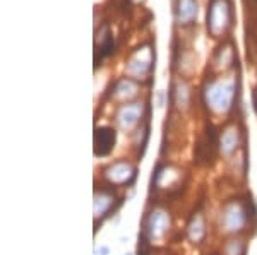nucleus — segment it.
Wrapping results in <instances>:
<instances>
[{
  "label": "nucleus",
  "mask_w": 257,
  "mask_h": 255,
  "mask_svg": "<svg viewBox=\"0 0 257 255\" xmlns=\"http://www.w3.org/2000/svg\"><path fill=\"white\" fill-rule=\"evenodd\" d=\"M248 224V211L247 205L240 199L228 200L219 211L218 226L219 231L225 235H238Z\"/></svg>",
  "instance_id": "obj_1"
},
{
  "label": "nucleus",
  "mask_w": 257,
  "mask_h": 255,
  "mask_svg": "<svg viewBox=\"0 0 257 255\" xmlns=\"http://www.w3.org/2000/svg\"><path fill=\"white\" fill-rule=\"evenodd\" d=\"M172 228V217L170 212L161 207L153 209L144 221V235L149 241H160L167 236Z\"/></svg>",
  "instance_id": "obj_2"
},
{
  "label": "nucleus",
  "mask_w": 257,
  "mask_h": 255,
  "mask_svg": "<svg viewBox=\"0 0 257 255\" xmlns=\"http://www.w3.org/2000/svg\"><path fill=\"white\" fill-rule=\"evenodd\" d=\"M206 100L211 110L218 113H225L231 108L233 103V86L231 82H214L206 91Z\"/></svg>",
  "instance_id": "obj_3"
},
{
  "label": "nucleus",
  "mask_w": 257,
  "mask_h": 255,
  "mask_svg": "<svg viewBox=\"0 0 257 255\" xmlns=\"http://www.w3.org/2000/svg\"><path fill=\"white\" fill-rule=\"evenodd\" d=\"M136 175H138L136 166L131 161H125V159L111 163L103 170V178L110 185H115V187H122V185L132 183Z\"/></svg>",
  "instance_id": "obj_4"
},
{
  "label": "nucleus",
  "mask_w": 257,
  "mask_h": 255,
  "mask_svg": "<svg viewBox=\"0 0 257 255\" xmlns=\"http://www.w3.org/2000/svg\"><path fill=\"white\" fill-rule=\"evenodd\" d=\"M141 117H143V105H141V103H132V105H125L118 110L117 123L122 130L131 132V130L139 123Z\"/></svg>",
  "instance_id": "obj_5"
},
{
  "label": "nucleus",
  "mask_w": 257,
  "mask_h": 255,
  "mask_svg": "<svg viewBox=\"0 0 257 255\" xmlns=\"http://www.w3.org/2000/svg\"><path fill=\"white\" fill-rule=\"evenodd\" d=\"M115 204H117V197L106 190H96L94 192V202H93V212H94V221L98 223V219H105L106 216L113 211Z\"/></svg>",
  "instance_id": "obj_6"
},
{
  "label": "nucleus",
  "mask_w": 257,
  "mask_h": 255,
  "mask_svg": "<svg viewBox=\"0 0 257 255\" xmlns=\"http://www.w3.org/2000/svg\"><path fill=\"white\" fill-rule=\"evenodd\" d=\"M219 154L223 158H231L240 147V132L237 127H228L219 137Z\"/></svg>",
  "instance_id": "obj_7"
},
{
  "label": "nucleus",
  "mask_w": 257,
  "mask_h": 255,
  "mask_svg": "<svg viewBox=\"0 0 257 255\" xmlns=\"http://www.w3.org/2000/svg\"><path fill=\"white\" fill-rule=\"evenodd\" d=\"M206 235H208V226H206L204 216L202 212H194L187 223V238L194 245H199L204 241Z\"/></svg>",
  "instance_id": "obj_8"
},
{
  "label": "nucleus",
  "mask_w": 257,
  "mask_h": 255,
  "mask_svg": "<svg viewBox=\"0 0 257 255\" xmlns=\"http://www.w3.org/2000/svg\"><path fill=\"white\" fill-rule=\"evenodd\" d=\"M115 144V130L108 129V127H101L96 129L94 134V154L96 156H106L113 149Z\"/></svg>",
  "instance_id": "obj_9"
},
{
  "label": "nucleus",
  "mask_w": 257,
  "mask_h": 255,
  "mask_svg": "<svg viewBox=\"0 0 257 255\" xmlns=\"http://www.w3.org/2000/svg\"><path fill=\"white\" fill-rule=\"evenodd\" d=\"M178 176H180V171H178L177 168L165 166L163 170H160L158 175H156V185H158L160 188H168L177 182Z\"/></svg>",
  "instance_id": "obj_10"
},
{
  "label": "nucleus",
  "mask_w": 257,
  "mask_h": 255,
  "mask_svg": "<svg viewBox=\"0 0 257 255\" xmlns=\"http://www.w3.org/2000/svg\"><path fill=\"white\" fill-rule=\"evenodd\" d=\"M223 255H245V241L242 238H231L221 248Z\"/></svg>",
  "instance_id": "obj_11"
},
{
  "label": "nucleus",
  "mask_w": 257,
  "mask_h": 255,
  "mask_svg": "<svg viewBox=\"0 0 257 255\" xmlns=\"http://www.w3.org/2000/svg\"><path fill=\"white\" fill-rule=\"evenodd\" d=\"M187 103H189L187 89H185V88H180V89H178V93H177V105L182 108V106H187Z\"/></svg>",
  "instance_id": "obj_12"
},
{
  "label": "nucleus",
  "mask_w": 257,
  "mask_h": 255,
  "mask_svg": "<svg viewBox=\"0 0 257 255\" xmlns=\"http://www.w3.org/2000/svg\"><path fill=\"white\" fill-rule=\"evenodd\" d=\"M108 252H110L108 246H101V248H99V253L101 255H108Z\"/></svg>",
  "instance_id": "obj_13"
},
{
  "label": "nucleus",
  "mask_w": 257,
  "mask_h": 255,
  "mask_svg": "<svg viewBox=\"0 0 257 255\" xmlns=\"http://www.w3.org/2000/svg\"><path fill=\"white\" fill-rule=\"evenodd\" d=\"M123 255H132V253H131V252H127V253H123Z\"/></svg>",
  "instance_id": "obj_14"
},
{
  "label": "nucleus",
  "mask_w": 257,
  "mask_h": 255,
  "mask_svg": "<svg viewBox=\"0 0 257 255\" xmlns=\"http://www.w3.org/2000/svg\"><path fill=\"white\" fill-rule=\"evenodd\" d=\"M255 101H257V94H255Z\"/></svg>",
  "instance_id": "obj_15"
}]
</instances>
